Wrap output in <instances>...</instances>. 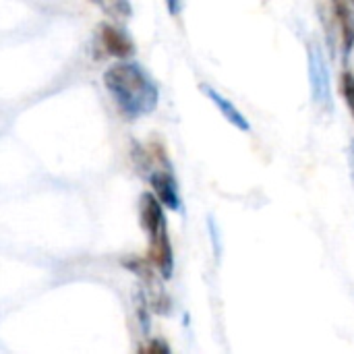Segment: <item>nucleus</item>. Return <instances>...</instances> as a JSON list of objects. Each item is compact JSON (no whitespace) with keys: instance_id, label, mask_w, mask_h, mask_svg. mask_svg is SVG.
I'll return each mask as SVG.
<instances>
[{"instance_id":"f257e3e1","label":"nucleus","mask_w":354,"mask_h":354,"mask_svg":"<svg viewBox=\"0 0 354 354\" xmlns=\"http://www.w3.org/2000/svg\"><path fill=\"white\" fill-rule=\"evenodd\" d=\"M104 85L116 102L118 112L129 120L143 118L158 108L160 89L137 62L118 60L110 64L104 73Z\"/></svg>"},{"instance_id":"f03ea898","label":"nucleus","mask_w":354,"mask_h":354,"mask_svg":"<svg viewBox=\"0 0 354 354\" xmlns=\"http://www.w3.org/2000/svg\"><path fill=\"white\" fill-rule=\"evenodd\" d=\"M309 83H311V97L322 112L334 110V91H332V75L324 54V48L317 41H309Z\"/></svg>"},{"instance_id":"7ed1b4c3","label":"nucleus","mask_w":354,"mask_h":354,"mask_svg":"<svg viewBox=\"0 0 354 354\" xmlns=\"http://www.w3.org/2000/svg\"><path fill=\"white\" fill-rule=\"evenodd\" d=\"M147 180H149L151 193L162 201V205H164L166 209H172V212H178V209H180L178 185H176V178H174V174H172L170 162H168V158H166L164 151L160 153L156 168H149Z\"/></svg>"},{"instance_id":"20e7f679","label":"nucleus","mask_w":354,"mask_h":354,"mask_svg":"<svg viewBox=\"0 0 354 354\" xmlns=\"http://www.w3.org/2000/svg\"><path fill=\"white\" fill-rule=\"evenodd\" d=\"M95 41L100 46V58H118V60H129L131 56H135V44L133 37L118 27L116 23H102L97 27V35Z\"/></svg>"},{"instance_id":"39448f33","label":"nucleus","mask_w":354,"mask_h":354,"mask_svg":"<svg viewBox=\"0 0 354 354\" xmlns=\"http://www.w3.org/2000/svg\"><path fill=\"white\" fill-rule=\"evenodd\" d=\"M147 259L156 268V272L164 278L170 280L174 272V253H172V243L168 236V228H162L160 232L149 236V249H147Z\"/></svg>"},{"instance_id":"423d86ee","label":"nucleus","mask_w":354,"mask_h":354,"mask_svg":"<svg viewBox=\"0 0 354 354\" xmlns=\"http://www.w3.org/2000/svg\"><path fill=\"white\" fill-rule=\"evenodd\" d=\"M139 222H141V228L145 230L147 236L160 232L162 228H168L164 205L153 193H143L139 197Z\"/></svg>"},{"instance_id":"0eeeda50","label":"nucleus","mask_w":354,"mask_h":354,"mask_svg":"<svg viewBox=\"0 0 354 354\" xmlns=\"http://www.w3.org/2000/svg\"><path fill=\"white\" fill-rule=\"evenodd\" d=\"M334 21L340 29V44H342V56L348 58L354 50V12L353 4L346 0H332Z\"/></svg>"},{"instance_id":"6e6552de","label":"nucleus","mask_w":354,"mask_h":354,"mask_svg":"<svg viewBox=\"0 0 354 354\" xmlns=\"http://www.w3.org/2000/svg\"><path fill=\"white\" fill-rule=\"evenodd\" d=\"M201 91L212 100V104L216 106V110L234 127V129H239V131H251V124H249V120H247V116L226 97V95H222L220 91H216L214 87H209V85H201Z\"/></svg>"},{"instance_id":"1a4fd4ad","label":"nucleus","mask_w":354,"mask_h":354,"mask_svg":"<svg viewBox=\"0 0 354 354\" xmlns=\"http://www.w3.org/2000/svg\"><path fill=\"white\" fill-rule=\"evenodd\" d=\"M106 17H110L116 23H124L133 17V4L131 0H91Z\"/></svg>"},{"instance_id":"9d476101","label":"nucleus","mask_w":354,"mask_h":354,"mask_svg":"<svg viewBox=\"0 0 354 354\" xmlns=\"http://www.w3.org/2000/svg\"><path fill=\"white\" fill-rule=\"evenodd\" d=\"M342 95H344L346 106H348V110H351L354 118V75L348 73V71L342 75Z\"/></svg>"},{"instance_id":"9b49d317","label":"nucleus","mask_w":354,"mask_h":354,"mask_svg":"<svg viewBox=\"0 0 354 354\" xmlns=\"http://www.w3.org/2000/svg\"><path fill=\"white\" fill-rule=\"evenodd\" d=\"M166 6L172 17H180V12L185 10V0H166Z\"/></svg>"},{"instance_id":"f8f14e48","label":"nucleus","mask_w":354,"mask_h":354,"mask_svg":"<svg viewBox=\"0 0 354 354\" xmlns=\"http://www.w3.org/2000/svg\"><path fill=\"white\" fill-rule=\"evenodd\" d=\"M143 351H145V353H170V348H168L162 340H151Z\"/></svg>"},{"instance_id":"ddd939ff","label":"nucleus","mask_w":354,"mask_h":354,"mask_svg":"<svg viewBox=\"0 0 354 354\" xmlns=\"http://www.w3.org/2000/svg\"><path fill=\"white\" fill-rule=\"evenodd\" d=\"M351 164H353V174H354V141L351 143Z\"/></svg>"},{"instance_id":"4468645a","label":"nucleus","mask_w":354,"mask_h":354,"mask_svg":"<svg viewBox=\"0 0 354 354\" xmlns=\"http://www.w3.org/2000/svg\"><path fill=\"white\" fill-rule=\"evenodd\" d=\"M348 2H351V4H353V6H354V0H348Z\"/></svg>"}]
</instances>
